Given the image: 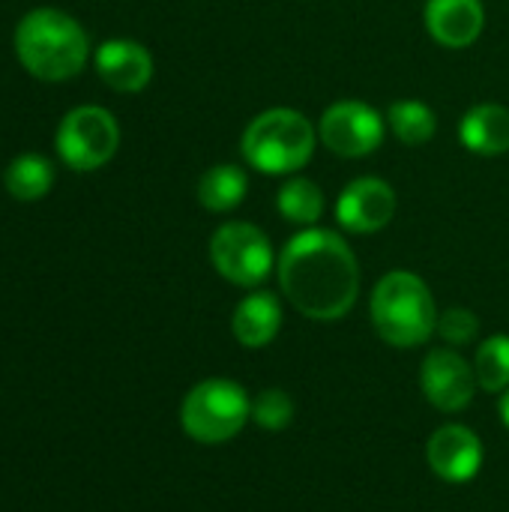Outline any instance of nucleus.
Wrapping results in <instances>:
<instances>
[{
    "label": "nucleus",
    "instance_id": "obj_1",
    "mask_svg": "<svg viewBox=\"0 0 509 512\" xmlns=\"http://www.w3.org/2000/svg\"><path fill=\"white\" fill-rule=\"evenodd\" d=\"M279 285L300 315L339 321L360 297V264L336 231L306 228L279 255Z\"/></svg>",
    "mask_w": 509,
    "mask_h": 512
},
{
    "label": "nucleus",
    "instance_id": "obj_2",
    "mask_svg": "<svg viewBox=\"0 0 509 512\" xmlns=\"http://www.w3.org/2000/svg\"><path fill=\"white\" fill-rule=\"evenodd\" d=\"M15 57L39 81L75 78L90 54L87 30L60 9H33L15 27Z\"/></svg>",
    "mask_w": 509,
    "mask_h": 512
},
{
    "label": "nucleus",
    "instance_id": "obj_3",
    "mask_svg": "<svg viewBox=\"0 0 509 512\" xmlns=\"http://www.w3.org/2000/svg\"><path fill=\"white\" fill-rule=\"evenodd\" d=\"M372 324L378 336L393 348H417L426 345L438 330V309L429 285L408 270L387 273L369 300Z\"/></svg>",
    "mask_w": 509,
    "mask_h": 512
},
{
    "label": "nucleus",
    "instance_id": "obj_4",
    "mask_svg": "<svg viewBox=\"0 0 509 512\" xmlns=\"http://www.w3.org/2000/svg\"><path fill=\"white\" fill-rule=\"evenodd\" d=\"M240 150L255 171L291 174L312 159L315 126L294 108H270L246 126Z\"/></svg>",
    "mask_w": 509,
    "mask_h": 512
},
{
    "label": "nucleus",
    "instance_id": "obj_5",
    "mask_svg": "<svg viewBox=\"0 0 509 512\" xmlns=\"http://www.w3.org/2000/svg\"><path fill=\"white\" fill-rule=\"evenodd\" d=\"M249 420H252V399L237 381L228 378H207L195 384L180 405L183 432L207 447L237 438Z\"/></svg>",
    "mask_w": 509,
    "mask_h": 512
},
{
    "label": "nucleus",
    "instance_id": "obj_6",
    "mask_svg": "<svg viewBox=\"0 0 509 512\" xmlns=\"http://www.w3.org/2000/svg\"><path fill=\"white\" fill-rule=\"evenodd\" d=\"M57 156L72 171H96L114 159L120 147V126L102 105H78L57 126Z\"/></svg>",
    "mask_w": 509,
    "mask_h": 512
},
{
    "label": "nucleus",
    "instance_id": "obj_7",
    "mask_svg": "<svg viewBox=\"0 0 509 512\" xmlns=\"http://www.w3.org/2000/svg\"><path fill=\"white\" fill-rule=\"evenodd\" d=\"M210 261L231 285L258 288L273 270V246L258 225L228 222L210 237Z\"/></svg>",
    "mask_w": 509,
    "mask_h": 512
},
{
    "label": "nucleus",
    "instance_id": "obj_8",
    "mask_svg": "<svg viewBox=\"0 0 509 512\" xmlns=\"http://www.w3.org/2000/svg\"><path fill=\"white\" fill-rule=\"evenodd\" d=\"M318 135L327 144V150H333L345 159H360L381 147L384 117L366 102L342 99L324 111Z\"/></svg>",
    "mask_w": 509,
    "mask_h": 512
},
{
    "label": "nucleus",
    "instance_id": "obj_9",
    "mask_svg": "<svg viewBox=\"0 0 509 512\" xmlns=\"http://www.w3.org/2000/svg\"><path fill=\"white\" fill-rule=\"evenodd\" d=\"M420 387L432 408L444 414H459L474 402L477 372L474 366L453 348H435L426 354L420 366Z\"/></svg>",
    "mask_w": 509,
    "mask_h": 512
},
{
    "label": "nucleus",
    "instance_id": "obj_10",
    "mask_svg": "<svg viewBox=\"0 0 509 512\" xmlns=\"http://www.w3.org/2000/svg\"><path fill=\"white\" fill-rule=\"evenodd\" d=\"M483 441L462 423H447L429 435L426 462L444 483H471L483 468Z\"/></svg>",
    "mask_w": 509,
    "mask_h": 512
},
{
    "label": "nucleus",
    "instance_id": "obj_11",
    "mask_svg": "<svg viewBox=\"0 0 509 512\" xmlns=\"http://www.w3.org/2000/svg\"><path fill=\"white\" fill-rule=\"evenodd\" d=\"M396 213V192L378 177H360L345 186L336 201V219L351 234H375L390 225Z\"/></svg>",
    "mask_w": 509,
    "mask_h": 512
},
{
    "label": "nucleus",
    "instance_id": "obj_12",
    "mask_svg": "<svg viewBox=\"0 0 509 512\" xmlns=\"http://www.w3.org/2000/svg\"><path fill=\"white\" fill-rule=\"evenodd\" d=\"M96 72L117 93H138L153 78V57L135 39H108L96 48Z\"/></svg>",
    "mask_w": 509,
    "mask_h": 512
},
{
    "label": "nucleus",
    "instance_id": "obj_13",
    "mask_svg": "<svg viewBox=\"0 0 509 512\" xmlns=\"http://www.w3.org/2000/svg\"><path fill=\"white\" fill-rule=\"evenodd\" d=\"M486 24L483 0H429L426 30L444 48H468L480 39Z\"/></svg>",
    "mask_w": 509,
    "mask_h": 512
},
{
    "label": "nucleus",
    "instance_id": "obj_14",
    "mask_svg": "<svg viewBox=\"0 0 509 512\" xmlns=\"http://www.w3.org/2000/svg\"><path fill=\"white\" fill-rule=\"evenodd\" d=\"M231 330H234V339L243 345V348H267L279 330H282V303L276 294L270 291H252L249 297H243L234 309V318H231Z\"/></svg>",
    "mask_w": 509,
    "mask_h": 512
},
{
    "label": "nucleus",
    "instance_id": "obj_15",
    "mask_svg": "<svg viewBox=\"0 0 509 512\" xmlns=\"http://www.w3.org/2000/svg\"><path fill=\"white\" fill-rule=\"evenodd\" d=\"M462 144L477 156H501L509 150V108L474 105L459 126Z\"/></svg>",
    "mask_w": 509,
    "mask_h": 512
},
{
    "label": "nucleus",
    "instance_id": "obj_16",
    "mask_svg": "<svg viewBox=\"0 0 509 512\" xmlns=\"http://www.w3.org/2000/svg\"><path fill=\"white\" fill-rule=\"evenodd\" d=\"M3 186L15 201H39L54 186V165L39 153H21L6 165Z\"/></svg>",
    "mask_w": 509,
    "mask_h": 512
},
{
    "label": "nucleus",
    "instance_id": "obj_17",
    "mask_svg": "<svg viewBox=\"0 0 509 512\" xmlns=\"http://www.w3.org/2000/svg\"><path fill=\"white\" fill-rule=\"evenodd\" d=\"M246 189H249V180H246L243 168H237V165H213L210 171L201 174L195 195H198L201 207H207L213 213H228L246 198Z\"/></svg>",
    "mask_w": 509,
    "mask_h": 512
},
{
    "label": "nucleus",
    "instance_id": "obj_18",
    "mask_svg": "<svg viewBox=\"0 0 509 512\" xmlns=\"http://www.w3.org/2000/svg\"><path fill=\"white\" fill-rule=\"evenodd\" d=\"M387 123H390L393 135L402 144H411V147L426 144L435 135V129H438L435 111L426 102H417V99H399V102H393L390 111H387Z\"/></svg>",
    "mask_w": 509,
    "mask_h": 512
},
{
    "label": "nucleus",
    "instance_id": "obj_19",
    "mask_svg": "<svg viewBox=\"0 0 509 512\" xmlns=\"http://www.w3.org/2000/svg\"><path fill=\"white\" fill-rule=\"evenodd\" d=\"M276 207H279L282 219H288L294 225H315L324 213V192L312 180L294 177L279 189Z\"/></svg>",
    "mask_w": 509,
    "mask_h": 512
},
{
    "label": "nucleus",
    "instance_id": "obj_20",
    "mask_svg": "<svg viewBox=\"0 0 509 512\" xmlns=\"http://www.w3.org/2000/svg\"><path fill=\"white\" fill-rule=\"evenodd\" d=\"M474 372H477V384L486 393H504V390H509V336H504V333L489 336L477 348Z\"/></svg>",
    "mask_w": 509,
    "mask_h": 512
},
{
    "label": "nucleus",
    "instance_id": "obj_21",
    "mask_svg": "<svg viewBox=\"0 0 509 512\" xmlns=\"http://www.w3.org/2000/svg\"><path fill=\"white\" fill-rule=\"evenodd\" d=\"M252 423L264 432H282L294 423V399L279 390V387H270V390H261L255 399H252Z\"/></svg>",
    "mask_w": 509,
    "mask_h": 512
},
{
    "label": "nucleus",
    "instance_id": "obj_22",
    "mask_svg": "<svg viewBox=\"0 0 509 512\" xmlns=\"http://www.w3.org/2000/svg\"><path fill=\"white\" fill-rule=\"evenodd\" d=\"M477 330H480V321H477V315L471 309L453 306V309H447V312L438 315V333L450 345H468V342H474Z\"/></svg>",
    "mask_w": 509,
    "mask_h": 512
},
{
    "label": "nucleus",
    "instance_id": "obj_23",
    "mask_svg": "<svg viewBox=\"0 0 509 512\" xmlns=\"http://www.w3.org/2000/svg\"><path fill=\"white\" fill-rule=\"evenodd\" d=\"M498 411H501V423L509 429V390H504V396H501V405H498Z\"/></svg>",
    "mask_w": 509,
    "mask_h": 512
}]
</instances>
